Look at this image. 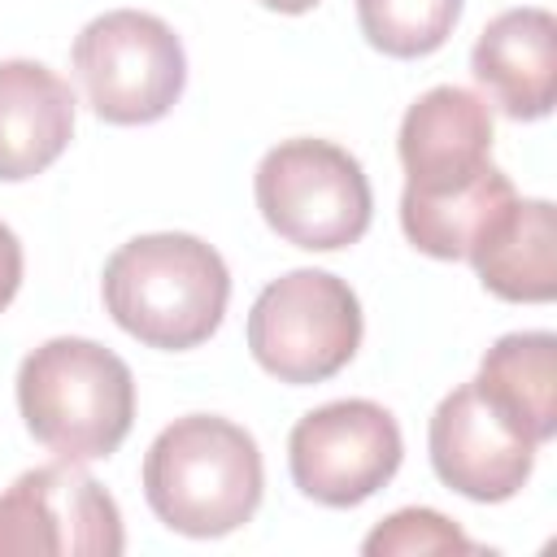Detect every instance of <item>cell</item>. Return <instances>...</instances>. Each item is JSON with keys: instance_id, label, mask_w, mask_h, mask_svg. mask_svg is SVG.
<instances>
[{"instance_id": "obj_10", "label": "cell", "mask_w": 557, "mask_h": 557, "mask_svg": "<svg viewBox=\"0 0 557 557\" xmlns=\"http://www.w3.org/2000/svg\"><path fill=\"white\" fill-rule=\"evenodd\" d=\"M396 152L405 165V191H444L470 183L492 165L487 100L453 83L422 91L400 117Z\"/></svg>"}, {"instance_id": "obj_16", "label": "cell", "mask_w": 557, "mask_h": 557, "mask_svg": "<svg viewBox=\"0 0 557 557\" xmlns=\"http://www.w3.org/2000/svg\"><path fill=\"white\" fill-rule=\"evenodd\" d=\"M466 0H357V22L370 48L387 57H426L448 44Z\"/></svg>"}, {"instance_id": "obj_12", "label": "cell", "mask_w": 557, "mask_h": 557, "mask_svg": "<svg viewBox=\"0 0 557 557\" xmlns=\"http://www.w3.org/2000/svg\"><path fill=\"white\" fill-rule=\"evenodd\" d=\"M74 135V91L44 61H0V183L44 174Z\"/></svg>"}, {"instance_id": "obj_19", "label": "cell", "mask_w": 557, "mask_h": 557, "mask_svg": "<svg viewBox=\"0 0 557 557\" xmlns=\"http://www.w3.org/2000/svg\"><path fill=\"white\" fill-rule=\"evenodd\" d=\"M265 9H274V13H309L318 0H261Z\"/></svg>"}, {"instance_id": "obj_3", "label": "cell", "mask_w": 557, "mask_h": 557, "mask_svg": "<svg viewBox=\"0 0 557 557\" xmlns=\"http://www.w3.org/2000/svg\"><path fill=\"white\" fill-rule=\"evenodd\" d=\"M17 409L26 431L61 461H100L135 422L131 366L83 335H57L22 357Z\"/></svg>"}, {"instance_id": "obj_13", "label": "cell", "mask_w": 557, "mask_h": 557, "mask_svg": "<svg viewBox=\"0 0 557 557\" xmlns=\"http://www.w3.org/2000/svg\"><path fill=\"white\" fill-rule=\"evenodd\" d=\"M518 209V191L505 170L487 165L470 183L444 191H405L400 226L409 244L440 261H470Z\"/></svg>"}, {"instance_id": "obj_8", "label": "cell", "mask_w": 557, "mask_h": 557, "mask_svg": "<svg viewBox=\"0 0 557 557\" xmlns=\"http://www.w3.org/2000/svg\"><path fill=\"white\" fill-rule=\"evenodd\" d=\"M122 548L117 500L78 461L35 466L0 492V557H117Z\"/></svg>"}, {"instance_id": "obj_1", "label": "cell", "mask_w": 557, "mask_h": 557, "mask_svg": "<svg viewBox=\"0 0 557 557\" xmlns=\"http://www.w3.org/2000/svg\"><path fill=\"white\" fill-rule=\"evenodd\" d=\"M109 318L148 348L183 352L205 344L226 313L231 270L213 244L187 231H157L126 239L104 261Z\"/></svg>"}, {"instance_id": "obj_6", "label": "cell", "mask_w": 557, "mask_h": 557, "mask_svg": "<svg viewBox=\"0 0 557 557\" xmlns=\"http://www.w3.org/2000/svg\"><path fill=\"white\" fill-rule=\"evenodd\" d=\"M361 300L326 270H287L248 313V348L265 374L305 387L339 374L361 348Z\"/></svg>"}, {"instance_id": "obj_9", "label": "cell", "mask_w": 557, "mask_h": 557, "mask_svg": "<svg viewBox=\"0 0 557 557\" xmlns=\"http://www.w3.org/2000/svg\"><path fill=\"white\" fill-rule=\"evenodd\" d=\"M426 448H431V466H435L440 483L479 505L518 496L535 470V444L527 435H518L487 405V396L474 387V379L453 387L435 405Z\"/></svg>"}, {"instance_id": "obj_2", "label": "cell", "mask_w": 557, "mask_h": 557, "mask_svg": "<svg viewBox=\"0 0 557 557\" xmlns=\"http://www.w3.org/2000/svg\"><path fill=\"white\" fill-rule=\"evenodd\" d=\"M265 492L257 440L218 413L174 418L144 457V496L152 513L191 540L239 531Z\"/></svg>"}, {"instance_id": "obj_11", "label": "cell", "mask_w": 557, "mask_h": 557, "mask_svg": "<svg viewBox=\"0 0 557 557\" xmlns=\"http://www.w3.org/2000/svg\"><path fill=\"white\" fill-rule=\"evenodd\" d=\"M470 70L505 117H548L557 96V17L540 4L496 13L474 39Z\"/></svg>"}, {"instance_id": "obj_18", "label": "cell", "mask_w": 557, "mask_h": 557, "mask_svg": "<svg viewBox=\"0 0 557 557\" xmlns=\"http://www.w3.org/2000/svg\"><path fill=\"white\" fill-rule=\"evenodd\" d=\"M17 287H22V244H17V235L0 222V313L13 305Z\"/></svg>"}, {"instance_id": "obj_14", "label": "cell", "mask_w": 557, "mask_h": 557, "mask_svg": "<svg viewBox=\"0 0 557 557\" xmlns=\"http://www.w3.org/2000/svg\"><path fill=\"white\" fill-rule=\"evenodd\" d=\"M487 405L535 448L557 435V335L513 331L500 335L474 374Z\"/></svg>"}, {"instance_id": "obj_17", "label": "cell", "mask_w": 557, "mask_h": 557, "mask_svg": "<svg viewBox=\"0 0 557 557\" xmlns=\"http://www.w3.org/2000/svg\"><path fill=\"white\" fill-rule=\"evenodd\" d=\"M361 553L370 557H426V553H479V544L453 527L440 509H396L392 518H383L366 540Z\"/></svg>"}, {"instance_id": "obj_15", "label": "cell", "mask_w": 557, "mask_h": 557, "mask_svg": "<svg viewBox=\"0 0 557 557\" xmlns=\"http://www.w3.org/2000/svg\"><path fill=\"white\" fill-rule=\"evenodd\" d=\"M479 283L513 305L557 296V213L548 200H518L509 222L470 257Z\"/></svg>"}, {"instance_id": "obj_7", "label": "cell", "mask_w": 557, "mask_h": 557, "mask_svg": "<svg viewBox=\"0 0 557 557\" xmlns=\"http://www.w3.org/2000/svg\"><path fill=\"white\" fill-rule=\"evenodd\" d=\"M405 440L396 418L374 400H331L309 409L287 435L292 483L331 509L370 500L400 470Z\"/></svg>"}, {"instance_id": "obj_5", "label": "cell", "mask_w": 557, "mask_h": 557, "mask_svg": "<svg viewBox=\"0 0 557 557\" xmlns=\"http://www.w3.org/2000/svg\"><path fill=\"white\" fill-rule=\"evenodd\" d=\"M74 74L109 126L161 122L187 87V52L170 22L139 9L91 17L74 39Z\"/></svg>"}, {"instance_id": "obj_4", "label": "cell", "mask_w": 557, "mask_h": 557, "mask_svg": "<svg viewBox=\"0 0 557 557\" xmlns=\"http://www.w3.org/2000/svg\"><path fill=\"white\" fill-rule=\"evenodd\" d=\"M265 226L309 252H335L366 235L374 196L361 161L331 139L274 144L252 178Z\"/></svg>"}]
</instances>
